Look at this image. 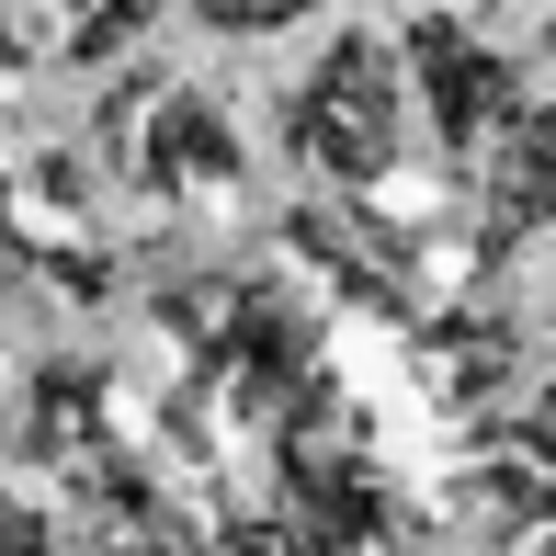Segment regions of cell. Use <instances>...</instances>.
<instances>
[{"instance_id":"obj_1","label":"cell","mask_w":556,"mask_h":556,"mask_svg":"<svg viewBox=\"0 0 556 556\" xmlns=\"http://www.w3.org/2000/svg\"><path fill=\"white\" fill-rule=\"evenodd\" d=\"M409 58H397V35H330L307 68H295L285 91V160L318 170V182L341 193H375L397 182V160H409Z\"/></svg>"},{"instance_id":"obj_2","label":"cell","mask_w":556,"mask_h":556,"mask_svg":"<svg viewBox=\"0 0 556 556\" xmlns=\"http://www.w3.org/2000/svg\"><path fill=\"white\" fill-rule=\"evenodd\" d=\"M397 58H409V103H420V125H432L443 160H477L500 125L534 103V91H522V58L489 46L466 12H409V23H397Z\"/></svg>"},{"instance_id":"obj_3","label":"cell","mask_w":556,"mask_h":556,"mask_svg":"<svg viewBox=\"0 0 556 556\" xmlns=\"http://www.w3.org/2000/svg\"><path fill=\"white\" fill-rule=\"evenodd\" d=\"M466 170H477V250H489V262H511L522 239H545L556 227V103H522Z\"/></svg>"},{"instance_id":"obj_4","label":"cell","mask_w":556,"mask_h":556,"mask_svg":"<svg viewBox=\"0 0 556 556\" xmlns=\"http://www.w3.org/2000/svg\"><path fill=\"white\" fill-rule=\"evenodd\" d=\"M239 125H227L216 91H160V114H148L137 137V182L148 193H239Z\"/></svg>"},{"instance_id":"obj_5","label":"cell","mask_w":556,"mask_h":556,"mask_svg":"<svg viewBox=\"0 0 556 556\" xmlns=\"http://www.w3.org/2000/svg\"><path fill=\"white\" fill-rule=\"evenodd\" d=\"M148 35V0H58V46L80 68H103V58H125V46Z\"/></svg>"},{"instance_id":"obj_6","label":"cell","mask_w":556,"mask_h":556,"mask_svg":"<svg viewBox=\"0 0 556 556\" xmlns=\"http://www.w3.org/2000/svg\"><path fill=\"white\" fill-rule=\"evenodd\" d=\"M182 23H205L227 46H262V35H295L307 12H341V0H170Z\"/></svg>"},{"instance_id":"obj_7","label":"cell","mask_w":556,"mask_h":556,"mask_svg":"<svg viewBox=\"0 0 556 556\" xmlns=\"http://www.w3.org/2000/svg\"><path fill=\"white\" fill-rule=\"evenodd\" d=\"M511 443H522V466H534L545 489H556V375H545V387H534V409L511 420Z\"/></svg>"}]
</instances>
